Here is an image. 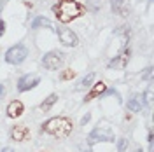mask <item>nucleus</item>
<instances>
[{
  "mask_svg": "<svg viewBox=\"0 0 154 152\" xmlns=\"http://www.w3.org/2000/svg\"><path fill=\"white\" fill-rule=\"evenodd\" d=\"M110 4H112V11H114V12H117V14H121V7H123L125 0H112Z\"/></svg>",
  "mask_w": 154,
  "mask_h": 152,
  "instance_id": "obj_16",
  "label": "nucleus"
},
{
  "mask_svg": "<svg viewBox=\"0 0 154 152\" xmlns=\"http://www.w3.org/2000/svg\"><path fill=\"white\" fill-rule=\"evenodd\" d=\"M2 152H14V149H12V147H4Z\"/></svg>",
  "mask_w": 154,
  "mask_h": 152,
  "instance_id": "obj_23",
  "label": "nucleus"
},
{
  "mask_svg": "<svg viewBox=\"0 0 154 152\" xmlns=\"http://www.w3.org/2000/svg\"><path fill=\"white\" fill-rule=\"evenodd\" d=\"M5 95V84H0V98Z\"/></svg>",
  "mask_w": 154,
  "mask_h": 152,
  "instance_id": "obj_22",
  "label": "nucleus"
},
{
  "mask_svg": "<svg viewBox=\"0 0 154 152\" xmlns=\"http://www.w3.org/2000/svg\"><path fill=\"white\" fill-rule=\"evenodd\" d=\"M0 11H2V4H0Z\"/></svg>",
  "mask_w": 154,
  "mask_h": 152,
  "instance_id": "obj_25",
  "label": "nucleus"
},
{
  "mask_svg": "<svg viewBox=\"0 0 154 152\" xmlns=\"http://www.w3.org/2000/svg\"><path fill=\"white\" fill-rule=\"evenodd\" d=\"M89 119H91V114H86V115H84V117H82V121H81V124L84 126V124H86L88 121H89Z\"/></svg>",
  "mask_w": 154,
  "mask_h": 152,
  "instance_id": "obj_21",
  "label": "nucleus"
},
{
  "mask_svg": "<svg viewBox=\"0 0 154 152\" xmlns=\"http://www.w3.org/2000/svg\"><path fill=\"white\" fill-rule=\"evenodd\" d=\"M86 7L82 4H79L77 0H58L56 5H53V12L60 23L67 25L74 19L81 18L84 14Z\"/></svg>",
  "mask_w": 154,
  "mask_h": 152,
  "instance_id": "obj_1",
  "label": "nucleus"
},
{
  "mask_svg": "<svg viewBox=\"0 0 154 152\" xmlns=\"http://www.w3.org/2000/svg\"><path fill=\"white\" fill-rule=\"evenodd\" d=\"M74 77H75V70H72V68H67V70H63L60 74V79L61 81H72Z\"/></svg>",
  "mask_w": 154,
  "mask_h": 152,
  "instance_id": "obj_14",
  "label": "nucleus"
},
{
  "mask_svg": "<svg viewBox=\"0 0 154 152\" xmlns=\"http://www.w3.org/2000/svg\"><path fill=\"white\" fill-rule=\"evenodd\" d=\"M105 89H107V84H105V82H102V81H100V82H96V84L93 86V89H91V91L86 95L84 102H91L93 98H96V96H100V95H103V93H105Z\"/></svg>",
  "mask_w": 154,
  "mask_h": 152,
  "instance_id": "obj_11",
  "label": "nucleus"
},
{
  "mask_svg": "<svg viewBox=\"0 0 154 152\" xmlns=\"http://www.w3.org/2000/svg\"><path fill=\"white\" fill-rule=\"evenodd\" d=\"M126 147H128V140L126 138H121V140H117V150L119 152H125Z\"/></svg>",
  "mask_w": 154,
  "mask_h": 152,
  "instance_id": "obj_17",
  "label": "nucleus"
},
{
  "mask_svg": "<svg viewBox=\"0 0 154 152\" xmlns=\"http://www.w3.org/2000/svg\"><path fill=\"white\" fill-rule=\"evenodd\" d=\"M4 35H5V21L0 19V37H4Z\"/></svg>",
  "mask_w": 154,
  "mask_h": 152,
  "instance_id": "obj_19",
  "label": "nucleus"
},
{
  "mask_svg": "<svg viewBox=\"0 0 154 152\" xmlns=\"http://www.w3.org/2000/svg\"><path fill=\"white\" fill-rule=\"evenodd\" d=\"M40 26H46V28L54 30V28H53V23H51L48 18H44V16H38V18H35L33 21H32V28H33V30L40 28Z\"/></svg>",
  "mask_w": 154,
  "mask_h": 152,
  "instance_id": "obj_13",
  "label": "nucleus"
},
{
  "mask_svg": "<svg viewBox=\"0 0 154 152\" xmlns=\"http://www.w3.org/2000/svg\"><path fill=\"white\" fill-rule=\"evenodd\" d=\"M7 117H11V119H16V117H19V115H23V112H25V105L21 103L19 100H12L9 105H7Z\"/></svg>",
  "mask_w": 154,
  "mask_h": 152,
  "instance_id": "obj_9",
  "label": "nucleus"
},
{
  "mask_svg": "<svg viewBox=\"0 0 154 152\" xmlns=\"http://www.w3.org/2000/svg\"><path fill=\"white\" fill-rule=\"evenodd\" d=\"M145 100L142 95H133L130 100H128V110L130 112H140L142 107H144Z\"/></svg>",
  "mask_w": 154,
  "mask_h": 152,
  "instance_id": "obj_10",
  "label": "nucleus"
},
{
  "mask_svg": "<svg viewBox=\"0 0 154 152\" xmlns=\"http://www.w3.org/2000/svg\"><path fill=\"white\" fill-rule=\"evenodd\" d=\"M11 138H12L14 142H25V140L30 138V129L26 126H23V124L12 126V129H11Z\"/></svg>",
  "mask_w": 154,
  "mask_h": 152,
  "instance_id": "obj_8",
  "label": "nucleus"
},
{
  "mask_svg": "<svg viewBox=\"0 0 154 152\" xmlns=\"http://www.w3.org/2000/svg\"><path fill=\"white\" fill-rule=\"evenodd\" d=\"M58 37H60V42L67 47H75L79 44V38L77 35L68 28H58Z\"/></svg>",
  "mask_w": 154,
  "mask_h": 152,
  "instance_id": "obj_7",
  "label": "nucleus"
},
{
  "mask_svg": "<svg viewBox=\"0 0 154 152\" xmlns=\"http://www.w3.org/2000/svg\"><path fill=\"white\" fill-rule=\"evenodd\" d=\"M152 77V68H147V72H145L144 75H142V79H145V81H149Z\"/></svg>",
  "mask_w": 154,
  "mask_h": 152,
  "instance_id": "obj_20",
  "label": "nucleus"
},
{
  "mask_svg": "<svg viewBox=\"0 0 154 152\" xmlns=\"http://www.w3.org/2000/svg\"><path fill=\"white\" fill-rule=\"evenodd\" d=\"M56 102H58V95H56V93H51V95L42 102V103L38 105V108H40L42 112H48V110H51V107L56 103Z\"/></svg>",
  "mask_w": 154,
  "mask_h": 152,
  "instance_id": "obj_12",
  "label": "nucleus"
},
{
  "mask_svg": "<svg viewBox=\"0 0 154 152\" xmlns=\"http://www.w3.org/2000/svg\"><path fill=\"white\" fill-rule=\"evenodd\" d=\"M63 61H65V56L61 53H58V51H51V53H46L42 56V65L48 70H58V68H61Z\"/></svg>",
  "mask_w": 154,
  "mask_h": 152,
  "instance_id": "obj_5",
  "label": "nucleus"
},
{
  "mask_svg": "<svg viewBox=\"0 0 154 152\" xmlns=\"http://www.w3.org/2000/svg\"><path fill=\"white\" fill-rule=\"evenodd\" d=\"M144 98H145V102H147L149 105L152 103V86H149V87H147V91H145Z\"/></svg>",
  "mask_w": 154,
  "mask_h": 152,
  "instance_id": "obj_18",
  "label": "nucleus"
},
{
  "mask_svg": "<svg viewBox=\"0 0 154 152\" xmlns=\"http://www.w3.org/2000/svg\"><path fill=\"white\" fill-rule=\"evenodd\" d=\"M28 56V49L25 44H16L5 51V61L9 65H21Z\"/></svg>",
  "mask_w": 154,
  "mask_h": 152,
  "instance_id": "obj_4",
  "label": "nucleus"
},
{
  "mask_svg": "<svg viewBox=\"0 0 154 152\" xmlns=\"http://www.w3.org/2000/svg\"><path fill=\"white\" fill-rule=\"evenodd\" d=\"M135 152H144V150H142V149H137V150H135Z\"/></svg>",
  "mask_w": 154,
  "mask_h": 152,
  "instance_id": "obj_24",
  "label": "nucleus"
},
{
  "mask_svg": "<svg viewBox=\"0 0 154 152\" xmlns=\"http://www.w3.org/2000/svg\"><path fill=\"white\" fill-rule=\"evenodd\" d=\"M38 84H40V75H37V74H25L23 77H19L18 81V91L25 93V91H30V89L37 87Z\"/></svg>",
  "mask_w": 154,
  "mask_h": 152,
  "instance_id": "obj_6",
  "label": "nucleus"
},
{
  "mask_svg": "<svg viewBox=\"0 0 154 152\" xmlns=\"http://www.w3.org/2000/svg\"><path fill=\"white\" fill-rule=\"evenodd\" d=\"M74 129V124L68 117L63 115H58V117H51L46 123L42 124V131L48 135H53L56 138H67L68 135L72 133Z\"/></svg>",
  "mask_w": 154,
  "mask_h": 152,
  "instance_id": "obj_2",
  "label": "nucleus"
},
{
  "mask_svg": "<svg viewBox=\"0 0 154 152\" xmlns=\"http://www.w3.org/2000/svg\"><path fill=\"white\" fill-rule=\"evenodd\" d=\"M93 81H95V74H88V75L81 81V87H88V86H91Z\"/></svg>",
  "mask_w": 154,
  "mask_h": 152,
  "instance_id": "obj_15",
  "label": "nucleus"
},
{
  "mask_svg": "<svg viewBox=\"0 0 154 152\" xmlns=\"http://www.w3.org/2000/svg\"><path fill=\"white\" fill-rule=\"evenodd\" d=\"M98 142H109V143H114L116 138H114V131L109 128V126H96L91 133L88 135V143L89 147L95 145Z\"/></svg>",
  "mask_w": 154,
  "mask_h": 152,
  "instance_id": "obj_3",
  "label": "nucleus"
}]
</instances>
